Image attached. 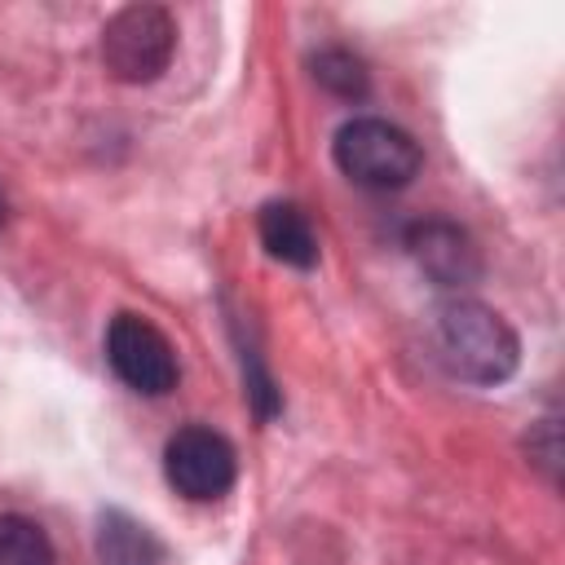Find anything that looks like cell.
I'll list each match as a JSON object with an SVG mask.
<instances>
[{"instance_id":"6da1fadb","label":"cell","mask_w":565,"mask_h":565,"mask_svg":"<svg viewBox=\"0 0 565 565\" xmlns=\"http://www.w3.org/2000/svg\"><path fill=\"white\" fill-rule=\"evenodd\" d=\"M433 349H437V362L455 380L481 384V388L503 384L521 366V340L508 327V318L494 313L481 300H468V296H455V300L437 305Z\"/></svg>"},{"instance_id":"52a82bcc","label":"cell","mask_w":565,"mask_h":565,"mask_svg":"<svg viewBox=\"0 0 565 565\" xmlns=\"http://www.w3.org/2000/svg\"><path fill=\"white\" fill-rule=\"evenodd\" d=\"M256 230H260V247L274 260L291 265V269H313L318 265V234H313L305 207L282 203V199L265 203L260 216H256Z\"/></svg>"},{"instance_id":"8fae6325","label":"cell","mask_w":565,"mask_h":565,"mask_svg":"<svg viewBox=\"0 0 565 565\" xmlns=\"http://www.w3.org/2000/svg\"><path fill=\"white\" fill-rule=\"evenodd\" d=\"M539 437H543V441H534V437L525 441V446H530V459H534V463L547 472V481H556L561 446H556V419H552V415H547V419H539Z\"/></svg>"},{"instance_id":"5b68a950","label":"cell","mask_w":565,"mask_h":565,"mask_svg":"<svg viewBox=\"0 0 565 565\" xmlns=\"http://www.w3.org/2000/svg\"><path fill=\"white\" fill-rule=\"evenodd\" d=\"M106 362L110 371L146 393V397H163L168 388H177V353L168 344V335L146 322L141 313H115L106 327Z\"/></svg>"},{"instance_id":"30bf717a","label":"cell","mask_w":565,"mask_h":565,"mask_svg":"<svg viewBox=\"0 0 565 565\" xmlns=\"http://www.w3.org/2000/svg\"><path fill=\"white\" fill-rule=\"evenodd\" d=\"M313 79H318L327 93L344 97V102H362L366 88H371L366 62H362L358 53H349V49H322V53L313 57Z\"/></svg>"},{"instance_id":"8992f818","label":"cell","mask_w":565,"mask_h":565,"mask_svg":"<svg viewBox=\"0 0 565 565\" xmlns=\"http://www.w3.org/2000/svg\"><path fill=\"white\" fill-rule=\"evenodd\" d=\"M406 252L437 287H468L481 278V252L472 234L450 221H415L406 230Z\"/></svg>"},{"instance_id":"9c48e42d","label":"cell","mask_w":565,"mask_h":565,"mask_svg":"<svg viewBox=\"0 0 565 565\" xmlns=\"http://www.w3.org/2000/svg\"><path fill=\"white\" fill-rule=\"evenodd\" d=\"M0 565H57V552L40 521L22 512L0 516Z\"/></svg>"},{"instance_id":"ba28073f","label":"cell","mask_w":565,"mask_h":565,"mask_svg":"<svg viewBox=\"0 0 565 565\" xmlns=\"http://www.w3.org/2000/svg\"><path fill=\"white\" fill-rule=\"evenodd\" d=\"M93 543H97V561L102 565H163L159 534L146 521H137V516H128L119 508L97 516V539Z\"/></svg>"},{"instance_id":"7c38bea8","label":"cell","mask_w":565,"mask_h":565,"mask_svg":"<svg viewBox=\"0 0 565 565\" xmlns=\"http://www.w3.org/2000/svg\"><path fill=\"white\" fill-rule=\"evenodd\" d=\"M0 225H4V194H0Z\"/></svg>"},{"instance_id":"7a4b0ae2","label":"cell","mask_w":565,"mask_h":565,"mask_svg":"<svg viewBox=\"0 0 565 565\" xmlns=\"http://www.w3.org/2000/svg\"><path fill=\"white\" fill-rule=\"evenodd\" d=\"M331 159L349 181H358L366 190H402L419 172L424 150L406 128L375 119V115H358V119L340 124V132L331 141Z\"/></svg>"},{"instance_id":"277c9868","label":"cell","mask_w":565,"mask_h":565,"mask_svg":"<svg viewBox=\"0 0 565 565\" xmlns=\"http://www.w3.org/2000/svg\"><path fill=\"white\" fill-rule=\"evenodd\" d=\"M163 477L181 499L212 503V499L230 494V486L238 477V459H234V446L221 433H212L203 424H190V428H177L168 437Z\"/></svg>"},{"instance_id":"3957f363","label":"cell","mask_w":565,"mask_h":565,"mask_svg":"<svg viewBox=\"0 0 565 565\" xmlns=\"http://www.w3.org/2000/svg\"><path fill=\"white\" fill-rule=\"evenodd\" d=\"M177 53V22L163 4H124L102 26V66L119 84H150Z\"/></svg>"}]
</instances>
